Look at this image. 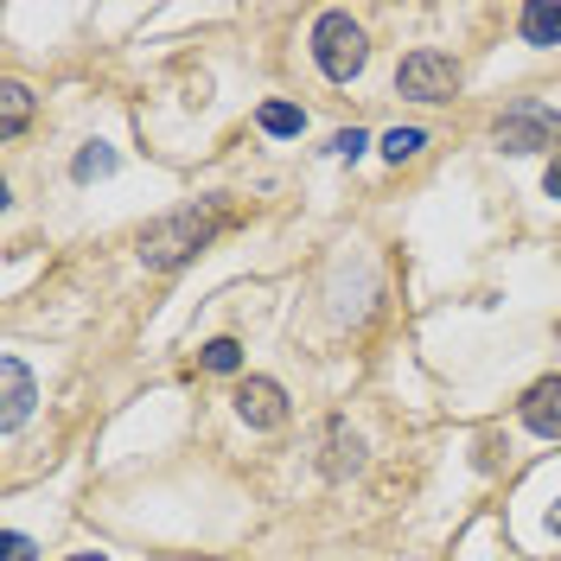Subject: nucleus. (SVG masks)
I'll use <instances>...</instances> for the list:
<instances>
[{"instance_id":"1","label":"nucleus","mask_w":561,"mask_h":561,"mask_svg":"<svg viewBox=\"0 0 561 561\" xmlns=\"http://www.w3.org/2000/svg\"><path fill=\"white\" fill-rule=\"evenodd\" d=\"M230 230V205H217V198H205V205H185V210H167L160 224H147L140 230V262L147 268H185L198 249H210L217 237Z\"/></svg>"},{"instance_id":"9","label":"nucleus","mask_w":561,"mask_h":561,"mask_svg":"<svg viewBox=\"0 0 561 561\" xmlns=\"http://www.w3.org/2000/svg\"><path fill=\"white\" fill-rule=\"evenodd\" d=\"M33 122V90L26 83H0V140H20V128Z\"/></svg>"},{"instance_id":"2","label":"nucleus","mask_w":561,"mask_h":561,"mask_svg":"<svg viewBox=\"0 0 561 561\" xmlns=\"http://www.w3.org/2000/svg\"><path fill=\"white\" fill-rule=\"evenodd\" d=\"M313 65L332 77V83H351L357 70L370 65V38H364V26L351 20V13H319L313 26Z\"/></svg>"},{"instance_id":"17","label":"nucleus","mask_w":561,"mask_h":561,"mask_svg":"<svg viewBox=\"0 0 561 561\" xmlns=\"http://www.w3.org/2000/svg\"><path fill=\"white\" fill-rule=\"evenodd\" d=\"M542 192H549V198H561V160L549 167V173H542Z\"/></svg>"},{"instance_id":"12","label":"nucleus","mask_w":561,"mask_h":561,"mask_svg":"<svg viewBox=\"0 0 561 561\" xmlns=\"http://www.w3.org/2000/svg\"><path fill=\"white\" fill-rule=\"evenodd\" d=\"M255 122H262V135H275V140H287V135H300L307 128V115L294 103H262L255 108Z\"/></svg>"},{"instance_id":"7","label":"nucleus","mask_w":561,"mask_h":561,"mask_svg":"<svg viewBox=\"0 0 561 561\" xmlns=\"http://www.w3.org/2000/svg\"><path fill=\"white\" fill-rule=\"evenodd\" d=\"M517 415H524L529 434H542V440H561V377H542V383L524 389V402H517Z\"/></svg>"},{"instance_id":"15","label":"nucleus","mask_w":561,"mask_h":561,"mask_svg":"<svg viewBox=\"0 0 561 561\" xmlns=\"http://www.w3.org/2000/svg\"><path fill=\"white\" fill-rule=\"evenodd\" d=\"M364 147H370V140H364V128H345V135H332V147H325V153H332V160H357Z\"/></svg>"},{"instance_id":"4","label":"nucleus","mask_w":561,"mask_h":561,"mask_svg":"<svg viewBox=\"0 0 561 561\" xmlns=\"http://www.w3.org/2000/svg\"><path fill=\"white\" fill-rule=\"evenodd\" d=\"M396 90L402 96H415V103H447L459 90V65L447 51H409L402 70H396Z\"/></svg>"},{"instance_id":"16","label":"nucleus","mask_w":561,"mask_h":561,"mask_svg":"<svg viewBox=\"0 0 561 561\" xmlns=\"http://www.w3.org/2000/svg\"><path fill=\"white\" fill-rule=\"evenodd\" d=\"M0 549H7V561H38L33 536H20V529H7V542H0Z\"/></svg>"},{"instance_id":"14","label":"nucleus","mask_w":561,"mask_h":561,"mask_svg":"<svg viewBox=\"0 0 561 561\" xmlns=\"http://www.w3.org/2000/svg\"><path fill=\"white\" fill-rule=\"evenodd\" d=\"M421 147H427L421 128H389V135H383V160H389V167H402V160H415Z\"/></svg>"},{"instance_id":"19","label":"nucleus","mask_w":561,"mask_h":561,"mask_svg":"<svg viewBox=\"0 0 561 561\" xmlns=\"http://www.w3.org/2000/svg\"><path fill=\"white\" fill-rule=\"evenodd\" d=\"M70 561H108V556H70Z\"/></svg>"},{"instance_id":"6","label":"nucleus","mask_w":561,"mask_h":561,"mask_svg":"<svg viewBox=\"0 0 561 561\" xmlns=\"http://www.w3.org/2000/svg\"><path fill=\"white\" fill-rule=\"evenodd\" d=\"M0 383H7V409H0V434H20L26 427V415H33V402H38V383H33V370H26V357H0Z\"/></svg>"},{"instance_id":"10","label":"nucleus","mask_w":561,"mask_h":561,"mask_svg":"<svg viewBox=\"0 0 561 561\" xmlns=\"http://www.w3.org/2000/svg\"><path fill=\"white\" fill-rule=\"evenodd\" d=\"M115 167H122V153H115L108 140H90V147L70 160V179H77V185H96V179H108Z\"/></svg>"},{"instance_id":"3","label":"nucleus","mask_w":561,"mask_h":561,"mask_svg":"<svg viewBox=\"0 0 561 561\" xmlns=\"http://www.w3.org/2000/svg\"><path fill=\"white\" fill-rule=\"evenodd\" d=\"M491 140H497V153H549V147H561V115L542 103H511L497 115Z\"/></svg>"},{"instance_id":"8","label":"nucleus","mask_w":561,"mask_h":561,"mask_svg":"<svg viewBox=\"0 0 561 561\" xmlns=\"http://www.w3.org/2000/svg\"><path fill=\"white\" fill-rule=\"evenodd\" d=\"M517 33L529 45H561V0H529L524 20H517Z\"/></svg>"},{"instance_id":"13","label":"nucleus","mask_w":561,"mask_h":561,"mask_svg":"<svg viewBox=\"0 0 561 561\" xmlns=\"http://www.w3.org/2000/svg\"><path fill=\"white\" fill-rule=\"evenodd\" d=\"M198 364L217 370V377H237V370H243V345H237V339H210V345L198 351Z\"/></svg>"},{"instance_id":"18","label":"nucleus","mask_w":561,"mask_h":561,"mask_svg":"<svg viewBox=\"0 0 561 561\" xmlns=\"http://www.w3.org/2000/svg\"><path fill=\"white\" fill-rule=\"evenodd\" d=\"M549 536L561 542V497H556V511H549Z\"/></svg>"},{"instance_id":"11","label":"nucleus","mask_w":561,"mask_h":561,"mask_svg":"<svg viewBox=\"0 0 561 561\" xmlns=\"http://www.w3.org/2000/svg\"><path fill=\"white\" fill-rule=\"evenodd\" d=\"M325 440H332V459H325V472H357V466H364V440L351 434L345 421H332V427H325Z\"/></svg>"},{"instance_id":"5","label":"nucleus","mask_w":561,"mask_h":561,"mask_svg":"<svg viewBox=\"0 0 561 561\" xmlns=\"http://www.w3.org/2000/svg\"><path fill=\"white\" fill-rule=\"evenodd\" d=\"M237 415L262 434H275V427H287V389L275 377H243L237 383Z\"/></svg>"}]
</instances>
